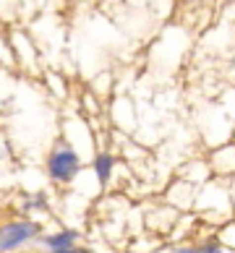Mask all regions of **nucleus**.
Masks as SVG:
<instances>
[{"instance_id":"obj_8","label":"nucleus","mask_w":235,"mask_h":253,"mask_svg":"<svg viewBox=\"0 0 235 253\" xmlns=\"http://www.w3.org/2000/svg\"><path fill=\"white\" fill-rule=\"evenodd\" d=\"M188 3H201V0H188Z\"/></svg>"},{"instance_id":"obj_1","label":"nucleus","mask_w":235,"mask_h":253,"mask_svg":"<svg viewBox=\"0 0 235 253\" xmlns=\"http://www.w3.org/2000/svg\"><path fill=\"white\" fill-rule=\"evenodd\" d=\"M47 172H50L52 180L68 183L71 177L79 172V157H76V152H71L68 146L55 149V152L50 154V159H47Z\"/></svg>"},{"instance_id":"obj_7","label":"nucleus","mask_w":235,"mask_h":253,"mask_svg":"<svg viewBox=\"0 0 235 253\" xmlns=\"http://www.w3.org/2000/svg\"><path fill=\"white\" fill-rule=\"evenodd\" d=\"M175 253H199V248H178Z\"/></svg>"},{"instance_id":"obj_3","label":"nucleus","mask_w":235,"mask_h":253,"mask_svg":"<svg viewBox=\"0 0 235 253\" xmlns=\"http://www.w3.org/2000/svg\"><path fill=\"white\" fill-rule=\"evenodd\" d=\"M94 170H97V180L102 185H107L110 175H112V157L110 154H99L97 162H94Z\"/></svg>"},{"instance_id":"obj_5","label":"nucleus","mask_w":235,"mask_h":253,"mask_svg":"<svg viewBox=\"0 0 235 253\" xmlns=\"http://www.w3.org/2000/svg\"><path fill=\"white\" fill-rule=\"evenodd\" d=\"M199 253H225V251L217 246V243H206V246L199 248Z\"/></svg>"},{"instance_id":"obj_6","label":"nucleus","mask_w":235,"mask_h":253,"mask_svg":"<svg viewBox=\"0 0 235 253\" xmlns=\"http://www.w3.org/2000/svg\"><path fill=\"white\" fill-rule=\"evenodd\" d=\"M52 253H84V251H79V248H58V251H52Z\"/></svg>"},{"instance_id":"obj_4","label":"nucleus","mask_w":235,"mask_h":253,"mask_svg":"<svg viewBox=\"0 0 235 253\" xmlns=\"http://www.w3.org/2000/svg\"><path fill=\"white\" fill-rule=\"evenodd\" d=\"M73 240H76V232L68 230V232H58V235L47 238V246H50L52 251H58V248H71Z\"/></svg>"},{"instance_id":"obj_2","label":"nucleus","mask_w":235,"mask_h":253,"mask_svg":"<svg viewBox=\"0 0 235 253\" xmlns=\"http://www.w3.org/2000/svg\"><path fill=\"white\" fill-rule=\"evenodd\" d=\"M34 235H37V224H32V222H11V224H5V227H0V253L18 248L21 243H26Z\"/></svg>"}]
</instances>
